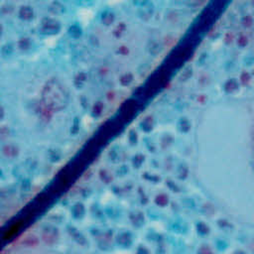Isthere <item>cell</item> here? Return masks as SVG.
I'll list each match as a JSON object with an SVG mask.
<instances>
[{
  "label": "cell",
  "mask_w": 254,
  "mask_h": 254,
  "mask_svg": "<svg viewBox=\"0 0 254 254\" xmlns=\"http://www.w3.org/2000/svg\"><path fill=\"white\" fill-rule=\"evenodd\" d=\"M43 101L47 107L54 110L63 109L69 102V91L58 80H51L45 86L42 93Z\"/></svg>",
  "instance_id": "obj_1"
},
{
  "label": "cell",
  "mask_w": 254,
  "mask_h": 254,
  "mask_svg": "<svg viewBox=\"0 0 254 254\" xmlns=\"http://www.w3.org/2000/svg\"><path fill=\"white\" fill-rule=\"evenodd\" d=\"M33 10L29 6H23L19 11V16L24 20H30L33 18Z\"/></svg>",
  "instance_id": "obj_2"
},
{
  "label": "cell",
  "mask_w": 254,
  "mask_h": 254,
  "mask_svg": "<svg viewBox=\"0 0 254 254\" xmlns=\"http://www.w3.org/2000/svg\"><path fill=\"white\" fill-rule=\"evenodd\" d=\"M43 26H44V29L46 30V31H57L58 29H59V24L54 21V20H51V19H46L45 21L43 22Z\"/></svg>",
  "instance_id": "obj_3"
},
{
  "label": "cell",
  "mask_w": 254,
  "mask_h": 254,
  "mask_svg": "<svg viewBox=\"0 0 254 254\" xmlns=\"http://www.w3.org/2000/svg\"><path fill=\"white\" fill-rule=\"evenodd\" d=\"M242 23H243V26H245V27H250V26L252 25V23H253L252 16H251V15H245L244 17H243Z\"/></svg>",
  "instance_id": "obj_4"
},
{
  "label": "cell",
  "mask_w": 254,
  "mask_h": 254,
  "mask_svg": "<svg viewBox=\"0 0 254 254\" xmlns=\"http://www.w3.org/2000/svg\"><path fill=\"white\" fill-rule=\"evenodd\" d=\"M29 41L28 39H22L21 41H20L19 45H20V48L21 49H27L29 47Z\"/></svg>",
  "instance_id": "obj_5"
},
{
  "label": "cell",
  "mask_w": 254,
  "mask_h": 254,
  "mask_svg": "<svg viewBox=\"0 0 254 254\" xmlns=\"http://www.w3.org/2000/svg\"><path fill=\"white\" fill-rule=\"evenodd\" d=\"M3 115H4V111H3V108L0 106V119L3 117Z\"/></svg>",
  "instance_id": "obj_6"
},
{
  "label": "cell",
  "mask_w": 254,
  "mask_h": 254,
  "mask_svg": "<svg viewBox=\"0 0 254 254\" xmlns=\"http://www.w3.org/2000/svg\"><path fill=\"white\" fill-rule=\"evenodd\" d=\"M1 31H2V28H1V26H0V34H1Z\"/></svg>",
  "instance_id": "obj_7"
}]
</instances>
